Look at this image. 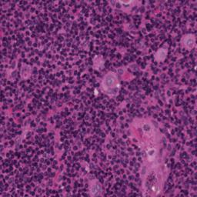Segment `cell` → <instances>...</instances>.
Masks as SVG:
<instances>
[{
  "label": "cell",
  "instance_id": "obj_1",
  "mask_svg": "<svg viewBox=\"0 0 197 197\" xmlns=\"http://www.w3.org/2000/svg\"><path fill=\"white\" fill-rule=\"evenodd\" d=\"M102 89L107 94L114 96L118 93L119 89V83L117 76L114 72H109L104 77L102 80Z\"/></svg>",
  "mask_w": 197,
  "mask_h": 197
},
{
  "label": "cell",
  "instance_id": "obj_2",
  "mask_svg": "<svg viewBox=\"0 0 197 197\" xmlns=\"http://www.w3.org/2000/svg\"><path fill=\"white\" fill-rule=\"evenodd\" d=\"M183 44L186 48L191 49L195 45V37L193 35H187L183 39Z\"/></svg>",
  "mask_w": 197,
  "mask_h": 197
},
{
  "label": "cell",
  "instance_id": "obj_3",
  "mask_svg": "<svg viewBox=\"0 0 197 197\" xmlns=\"http://www.w3.org/2000/svg\"><path fill=\"white\" fill-rule=\"evenodd\" d=\"M166 55H167V49H159L158 52L156 53L155 58L157 61L161 62V61H163L165 59Z\"/></svg>",
  "mask_w": 197,
  "mask_h": 197
},
{
  "label": "cell",
  "instance_id": "obj_4",
  "mask_svg": "<svg viewBox=\"0 0 197 197\" xmlns=\"http://www.w3.org/2000/svg\"><path fill=\"white\" fill-rule=\"evenodd\" d=\"M102 190V187H101L100 184L98 182L93 183L90 186V194L91 196H97L99 194V193Z\"/></svg>",
  "mask_w": 197,
  "mask_h": 197
},
{
  "label": "cell",
  "instance_id": "obj_5",
  "mask_svg": "<svg viewBox=\"0 0 197 197\" xmlns=\"http://www.w3.org/2000/svg\"><path fill=\"white\" fill-rule=\"evenodd\" d=\"M156 150L155 149H153V148L147 150V156L149 161H153L156 157Z\"/></svg>",
  "mask_w": 197,
  "mask_h": 197
}]
</instances>
